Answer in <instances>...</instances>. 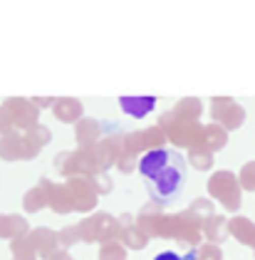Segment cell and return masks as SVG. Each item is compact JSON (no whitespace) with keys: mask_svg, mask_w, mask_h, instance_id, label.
Wrapping results in <instances>:
<instances>
[{"mask_svg":"<svg viewBox=\"0 0 255 260\" xmlns=\"http://www.w3.org/2000/svg\"><path fill=\"white\" fill-rule=\"evenodd\" d=\"M124 253L121 250H114V248H102V260H121Z\"/></svg>","mask_w":255,"mask_h":260,"instance_id":"3","label":"cell"},{"mask_svg":"<svg viewBox=\"0 0 255 260\" xmlns=\"http://www.w3.org/2000/svg\"><path fill=\"white\" fill-rule=\"evenodd\" d=\"M154 260H191L188 255L183 258V255H178V253H174V250H164V253H158Z\"/></svg>","mask_w":255,"mask_h":260,"instance_id":"4","label":"cell"},{"mask_svg":"<svg viewBox=\"0 0 255 260\" xmlns=\"http://www.w3.org/2000/svg\"><path fill=\"white\" fill-rule=\"evenodd\" d=\"M119 104H121V109L126 112V114H132V117H144V114H149L151 109H154V104H156V100L154 97H121L119 100Z\"/></svg>","mask_w":255,"mask_h":260,"instance_id":"2","label":"cell"},{"mask_svg":"<svg viewBox=\"0 0 255 260\" xmlns=\"http://www.w3.org/2000/svg\"><path fill=\"white\" fill-rule=\"evenodd\" d=\"M139 174L149 181V196L169 203L181 193L186 181V161L174 149H154L139 159Z\"/></svg>","mask_w":255,"mask_h":260,"instance_id":"1","label":"cell"},{"mask_svg":"<svg viewBox=\"0 0 255 260\" xmlns=\"http://www.w3.org/2000/svg\"><path fill=\"white\" fill-rule=\"evenodd\" d=\"M59 260H70V258H59Z\"/></svg>","mask_w":255,"mask_h":260,"instance_id":"5","label":"cell"}]
</instances>
